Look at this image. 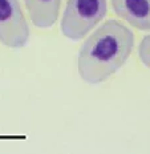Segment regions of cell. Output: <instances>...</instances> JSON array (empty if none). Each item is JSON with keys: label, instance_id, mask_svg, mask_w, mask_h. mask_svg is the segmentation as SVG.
Segmentation results:
<instances>
[{"label": "cell", "instance_id": "cell-1", "mask_svg": "<svg viewBox=\"0 0 150 154\" xmlns=\"http://www.w3.org/2000/svg\"><path fill=\"white\" fill-rule=\"evenodd\" d=\"M134 48V35L125 24L108 20L85 38L78 52L77 68L88 84H100L124 66Z\"/></svg>", "mask_w": 150, "mask_h": 154}, {"label": "cell", "instance_id": "cell-2", "mask_svg": "<svg viewBox=\"0 0 150 154\" xmlns=\"http://www.w3.org/2000/svg\"><path fill=\"white\" fill-rule=\"evenodd\" d=\"M106 0H68L61 17L60 29L66 38H84L105 17Z\"/></svg>", "mask_w": 150, "mask_h": 154}, {"label": "cell", "instance_id": "cell-3", "mask_svg": "<svg viewBox=\"0 0 150 154\" xmlns=\"http://www.w3.org/2000/svg\"><path fill=\"white\" fill-rule=\"evenodd\" d=\"M29 40V25L19 0H0V43L8 48H23Z\"/></svg>", "mask_w": 150, "mask_h": 154}, {"label": "cell", "instance_id": "cell-4", "mask_svg": "<svg viewBox=\"0 0 150 154\" xmlns=\"http://www.w3.org/2000/svg\"><path fill=\"white\" fill-rule=\"evenodd\" d=\"M114 14L138 31H150V0H110Z\"/></svg>", "mask_w": 150, "mask_h": 154}, {"label": "cell", "instance_id": "cell-5", "mask_svg": "<svg viewBox=\"0 0 150 154\" xmlns=\"http://www.w3.org/2000/svg\"><path fill=\"white\" fill-rule=\"evenodd\" d=\"M32 24L37 28H51L57 21L61 0H24Z\"/></svg>", "mask_w": 150, "mask_h": 154}, {"label": "cell", "instance_id": "cell-6", "mask_svg": "<svg viewBox=\"0 0 150 154\" xmlns=\"http://www.w3.org/2000/svg\"><path fill=\"white\" fill-rule=\"evenodd\" d=\"M138 56H139V60L142 61L143 65L150 69V35L145 36L142 38L141 43H139Z\"/></svg>", "mask_w": 150, "mask_h": 154}]
</instances>
